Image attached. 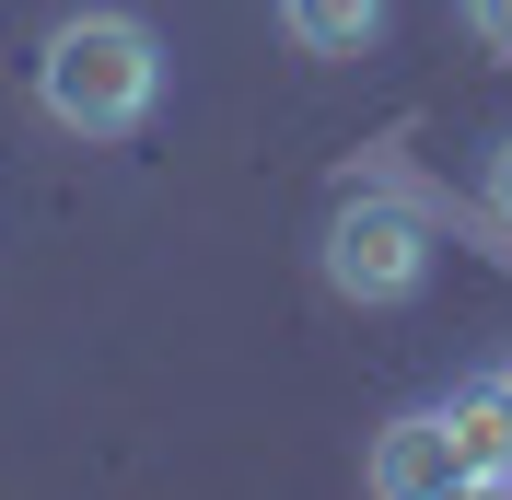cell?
Segmentation results:
<instances>
[{
	"instance_id": "obj_3",
	"label": "cell",
	"mask_w": 512,
	"mask_h": 500,
	"mask_svg": "<svg viewBox=\"0 0 512 500\" xmlns=\"http://www.w3.org/2000/svg\"><path fill=\"white\" fill-rule=\"evenodd\" d=\"M373 489H384V500H443V489H466V442H454V407H408V419L373 442Z\"/></svg>"
},
{
	"instance_id": "obj_6",
	"label": "cell",
	"mask_w": 512,
	"mask_h": 500,
	"mask_svg": "<svg viewBox=\"0 0 512 500\" xmlns=\"http://www.w3.org/2000/svg\"><path fill=\"white\" fill-rule=\"evenodd\" d=\"M466 24H478L489 47H501V59H512V0H466Z\"/></svg>"
},
{
	"instance_id": "obj_7",
	"label": "cell",
	"mask_w": 512,
	"mask_h": 500,
	"mask_svg": "<svg viewBox=\"0 0 512 500\" xmlns=\"http://www.w3.org/2000/svg\"><path fill=\"white\" fill-rule=\"evenodd\" d=\"M489 221H501V233H512V140H501V152H489Z\"/></svg>"
},
{
	"instance_id": "obj_1",
	"label": "cell",
	"mask_w": 512,
	"mask_h": 500,
	"mask_svg": "<svg viewBox=\"0 0 512 500\" xmlns=\"http://www.w3.org/2000/svg\"><path fill=\"white\" fill-rule=\"evenodd\" d=\"M35 105L70 140H128L163 105V35L140 12H59L35 47Z\"/></svg>"
},
{
	"instance_id": "obj_8",
	"label": "cell",
	"mask_w": 512,
	"mask_h": 500,
	"mask_svg": "<svg viewBox=\"0 0 512 500\" xmlns=\"http://www.w3.org/2000/svg\"><path fill=\"white\" fill-rule=\"evenodd\" d=\"M501 396H512V361H501Z\"/></svg>"
},
{
	"instance_id": "obj_9",
	"label": "cell",
	"mask_w": 512,
	"mask_h": 500,
	"mask_svg": "<svg viewBox=\"0 0 512 500\" xmlns=\"http://www.w3.org/2000/svg\"><path fill=\"white\" fill-rule=\"evenodd\" d=\"M501 489H512V466H501Z\"/></svg>"
},
{
	"instance_id": "obj_5",
	"label": "cell",
	"mask_w": 512,
	"mask_h": 500,
	"mask_svg": "<svg viewBox=\"0 0 512 500\" xmlns=\"http://www.w3.org/2000/svg\"><path fill=\"white\" fill-rule=\"evenodd\" d=\"M454 442H466V489H501V466H512V396H501V373L454 396Z\"/></svg>"
},
{
	"instance_id": "obj_4",
	"label": "cell",
	"mask_w": 512,
	"mask_h": 500,
	"mask_svg": "<svg viewBox=\"0 0 512 500\" xmlns=\"http://www.w3.org/2000/svg\"><path fill=\"white\" fill-rule=\"evenodd\" d=\"M384 12H396V0H280V35L303 59H361L384 35Z\"/></svg>"
},
{
	"instance_id": "obj_2",
	"label": "cell",
	"mask_w": 512,
	"mask_h": 500,
	"mask_svg": "<svg viewBox=\"0 0 512 500\" xmlns=\"http://www.w3.org/2000/svg\"><path fill=\"white\" fill-rule=\"evenodd\" d=\"M315 268H326V291L338 303H408L419 280H431V221L408 210V198H338L326 210V245H315Z\"/></svg>"
}]
</instances>
